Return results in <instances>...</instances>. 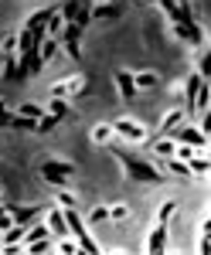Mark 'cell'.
<instances>
[{
    "mask_svg": "<svg viewBox=\"0 0 211 255\" xmlns=\"http://www.w3.org/2000/svg\"><path fill=\"white\" fill-rule=\"evenodd\" d=\"M116 157L123 160V167H126V174L133 177V180H140V184H160L164 180V174L157 170V167H150L147 160H140V157H133V153H126L123 146H109Z\"/></svg>",
    "mask_w": 211,
    "mask_h": 255,
    "instance_id": "1",
    "label": "cell"
},
{
    "mask_svg": "<svg viewBox=\"0 0 211 255\" xmlns=\"http://www.w3.org/2000/svg\"><path fill=\"white\" fill-rule=\"evenodd\" d=\"M72 174H75V163H65V160H44V163H41V177H44L51 187H65Z\"/></svg>",
    "mask_w": 211,
    "mask_h": 255,
    "instance_id": "2",
    "label": "cell"
},
{
    "mask_svg": "<svg viewBox=\"0 0 211 255\" xmlns=\"http://www.w3.org/2000/svg\"><path fill=\"white\" fill-rule=\"evenodd\" d=\"M171 139H174V143H184V146H194V150H201V146H208V143H211L198 126H188V123H181L177 129H171Z\"/></svg>",
    "mask_w": 211,
    "mask_h": 255,
    "instance_id": "3",
    "label": "cell"
},
{
    "mask_svg": "<svg viewBox=\"0 0 211 255\" xmlns=\"http://www.w3.org/2000/svg\"><path fill=\"white\" fill-rule=\"evenodd\" d=\"M116 89H119V96H123V102H133L136 99V79H133V72H126V68H119L116 72Z\"/></svg>",
    "mask_w": 211,
    "mask_h": 255,
    "instance_id": "4",
    "label": "cell"
},
{
    "mask_svg": "<svg viewBox=\"0 0 211 255\" xmlns=\"http://www.w3.org/2000/svg\"><path fill=\"white\" fill-rule=\"evenodd\" d=\"M174 31H177V38H181V41H188L191 48H198V44H201V38H205V34H201V27L194 24V17H191V20H181V24H174Z\"/></svg>",
    "mask_w": 211,
    "mask_h": 255,
    "instance_id": "5",
    "label": "cell"
},
{
    "mask_svg": "<svg viewBox=\"0 0 211 255\" xmlns=\"http://www.w3.org/2000/svg\"><path fill=\"white\" fill-rule=\"evenodd\" d=\"M17 58H20V72H27V75H38L41 65H44V58H41L38 48H27V51H20Z\"/></svg>",
    "mask_w": 211,
    "mask_h": 255,
    "instance_id": "6",
    "label": "cell"
},
{
    "mask_svg": "<svg viewBox=\"0 0 211 255\" xmlns=\"http://www.w3.org/2000/svg\"><path fill=\"white\" fill-rule=\"evenodd\" d=\"M113 133H119V136H126V139H143L147 133H143V126L140 123H133V119H116L113 123Z\"/></svg>",
    "mask_w": 211,
    "mask_h": 255,
    "instance_id": "7",
    "label": "cell"
},
{
    "mask_svg": "<svg viewBox=\"0 0 211 255\" xmlns=\"http://www.w3.org/2000/svg\"><path fill=\"white\" fill-rule=\"evenodd\" d=\"M20 55V51H17ZM17 55H3V79L7 82H24L27 79V72H20V58Z\"/></svg>",
    "mask_w": 211,
    "mask_h": 255,
    "instance_id": "8",
    "label": "cell"
},
{
    "mask_svg": "<svg viewBox=\"0 0 211 255\" xmlns=\"http://www.w3.org/2000/svg\"><path fill=\"white\" fill-rule=\"evenodd\" d=\"M164 249H167V225H157L154 232H150L147 252H150V255H164Z\"/></svg>",
    "mask_w": 211,
    "mask_h": 255,
    "instance_id": "9",
    "label": "cell"
},
{
    "mask_svg": "<svg viewBox=\"0 0 211 255\" xmlns=\"http://www.w3.org/2000/svg\"><path fill=\"white\" fill-rule=\"evenodd\" d=\"M48 228H51V235H55V238H65V235H68V221H65V211H61V204H58V208H51Z\"/></svg>",
    "mask_w": 211,
    "mask_h": 255,
    "instance_id": "10",
    "label": "cell"
},
{
    "mask_svg": "<svg viewBox=\"0 0 211 255\" xmlns=\"http://www.w3.org/2000/svg\"><path fill=\"white\" fill-rule=\"evenodd\" d=\"M7 208H10V215H14V225H24V228L31 225V218H34V215L44 211V208H38V204H27V208H14V204H7Z\"/></svg>",
    "mask_w": 211,
    "mask_h": 255,
    "instance_id": "11",
    "label": "cell"
},
{
    "mask_svg": "<svg viewBox=\"0 0 211 255\" xmlns=\"http://www.w3.org/2000/svg\"><path fill=\"white\" fill-rule=\"evenodd\" d=\"M201 75H198V72H194V75H188V85H184V99H188V109H184V113H188V116H191V109H194V99H198V89H201Z\"/></svg>",
    "mask_w": 211,
    "mask_h": 255,
    "instance_id": "12",
    "label": "cell"
},
{
    "mask_svg": "<svg viewBox=\"0 0 211 255\" xmlns=\"http://www.w3.org/2000/svg\"><path fill=\"white\" fill-rule=\"evenodd\" d=\"M181 123H184V109H171L167 119L160 123V136H171V129H177Z\"/></svg>",
    "mask_w": 211,
    "mask_h": 255,
    "instance_id": "13",
    "label": "cell"
},
{
    "mask_svg": "<svg viewBox=\"0 0 211 255\" xmlns=\"http://www.w3.org/2000/svg\"><path fill=\"white\" fill-rule=\"evenodd\" d=\"M78 92H82V79H65L61 82V85H55V89H51V96H78Z\"/></svg>",
    "mask_w": 211,
    "mask_h": 255,
    "instance_id": "14",
    "label": "cell"
},
{
    "mask_svg": "<svg viewBox=\"0 0 211 255\" xmlns=\"http://www.w3.org/2000/svg\"><path fill=\"white\" fill-rule=\"evenodd\" d=\"M82 31H85V27H82L78 20H65V31H61L65 44H78V41H82Z\"/></svg>",
    "mask_w": 211,
    "mask_h": 255,
    "instance_id": "15",
    "label": "cell"
},
{
    "mask_svg": "<svg viewBox=\"0 0 211 255\" xmlns=\"http://www.w3.org/2000/svg\"><path fill=\"white\" fill-rule=\"evenodd\" d=\"M164 167H167L171 174H177V177H191V167H188V160H181V157H164Z\"/></svg>",
    "mask_w": 211,
    "mask_h": 255,
    "instance_id": "16",
    "label": "cell"
},
{
    "mask_svg": "<svg viewBox=\"0 0 211 255\" xmlns=\"http://www.w3.org/2000/svg\"><path fill=\"white\" fill-rule=\"evenodd\" d=\"M38 238H55V235H51V228H48V221H44V225H34V228H27V232H24V245H31V242H38Z\"/></svg>",
    "mask_w": 211,
    "mask_h": 255,
    "instance_id": "17",
    "label": "cell"
},
{
    "mask_svg": "<svg viewBox=\"0 0 211 255\" xmlns=\"http://www.w3.org/2000/svg\"><path fill=\"white\" fill-rule=\"evenodd\" d=\"M58 14V7H48V10H38V14H31V17H27V24H24V27H44V24H48V20L55 17Z\"/></svg>",
    "mask_w": 211,
    "mask_h": 255,
    "instance_id": "18",
    "label": "cell"
},
{
    "mask_svg": "<svg viewBox=\"0 0 211 255\" xmlns=\"http://www.w3.org/2000/svg\"><path fill=\"white\" fill-rule=\"evenodd\" d=\"M211 106V85L208 82H201V89H198V99H194V109L191 113H201V109H208Z\"/></svg>",
    "mask_w": 211,
    "mask_h": 255,
    "instance_id": "19",
    "label": "cell"
},
{
    "mask_svg": "<svg viewBox=\"0 0 211 255\" xmlns=\"http://www.w3.org/2000/svg\"><path fill=\"white\" fill-rule=\"evenodd\" d=\"M154 150H157V157H174V150H177V143H174L171 136H160L154 143Z\"/></svg>",
    "mask_w": 211,
    "mask_h": 255,
    "instance_id": "20",
    "label": "cell"
},
{
    "mask_svg": "<svg viewBox=\"0 0 211 255\" xmlns=\"http://www.w3.org/2000/svg\"><path fill=\"white\" fill-rule=\"evenodd\" d=\"M92 17H109V20H116V17H119V7H116V3H99V7H92Z\"/></svg>",
    "mask_w": 211,
    "mask_h": 255,
    "instance_id": "21",
    "label": "cell"
},
{
    "mask_svg": "<svg viewBox=\"0 0 211 255\" xmlns=\"http://www.w3.org/2000/svg\"><path fill=\"white\" fill-rule=\"evenodd\" d=\"M17 44H20V51H27V48H38L41 41L34 38V31H31V27H24V31L17 34Z\"/></svg>",
    "mask_w": 211,
    "mask_h": 255,
    "instance_id": "22",
    "label": "cell"
},
{
    "mask_svg": "<svg viewBox=\"0 0 211 255\" xmlns=\"http://www.w3.org/2000/svg\"><path fill=\"white\" fill-rule=\"evenodd\" d=\"M38 51H41V58H44V61H48V58H55V55H58V41H55V34L41 41V44H38Z\"/></svg>",
    "mask_w": 211,
    "mask_h": 255,
    "instance_id": "23",
    "label": "cell"
},
{
    "mask_svg": "<svg viewBox=\"0 0 211 255\" xmlns=\"http://www.w3.org/2000/svg\"><path fill=\"white\" fill-rule=\"evenodd\" d=\"M31 255H44V252H51L55 245H51V238H38V242H31V245H24Z\"/></svg>",
    "mask_w": 211,
    "mask_h": 255,
    "instance_id": "24",
    "label": "cell"
},
{
    "mask_svg": "<svg viewBox=\"0 0 211 255\" xmlns=\"http://www.w3.org/2000/svg\"><path fill=\"white\" fill-rule=\"evenodd\" d=\"M188 167H191V174H211V160H205V157H191Z\"/></svg>",
    "mask_w": 211,
    "mask_h": 255,
    "instance_id": "25",
    "label": "cell"
},
{
    "mask_svg": "<svg viewBox=\"0 0 211 255\" xmlns=\"http://www.w3.org/2000/svg\"><path fill=\"white\" fill-rule=\"evenodd\" d=\"M48 113H51V116H58V119H65V116H68V106H65V99L55 96V99H51V106H48Z\"/></svg>",
    "mask_w": 211,
    "mask_h": 255,
    "instance_id": "26",
    "label": "cell"
},
{
    "mask_svg": "<svg viewBox=\"0 0 211 255\" xmlns=\"http://www.w3.org/2000/svg\"><path fill=\"white\" fill-rule=\"evenodd\" d=\"M133 79H136V89H154V85H157L154 72H140V75H133Z\"/></svg>",
    "mask_w": 211,
    "mask_h": 255,
    "instance_id": "27",
    "label": "cell"
},
{
    "mask_svg": "<svg viewBox=\"0 0 211 255\" xmlns=\"http://www.w3.org/2000/svg\"><path fill=\"white\" fill-rule=\"evenodd\" d=\"M92 139H96V143H109V139H113V126H109V123H106V126H96V129H92Z\"/></svg>",
    "mask_w": 211,
    "mask_h": 255,
    "instance_id": "28",
    "label": "cell"
},
{
    "mask_svg": "<svg viewBox=\"0 0 211 255\" xmlns=\"http://www.w3.org/2000/svg\"><path fill=\"white\" fill-rule=\"evenodd\" d=\"M58 126V116H51V113H44V116L38 119V133H51Z\"/></svg>",
    "mask_w": 211,
    "mask_h": 255,
    "instance_id": "29",
    "label": "cell"
},
{
    "mask_svg": "<svg viewBox=\"0 0 211 255\" xmlns=\"http://www.w3.org/2000/svg\"><path fill=\"white\" fill-rule=\"evenodd\" d=\"M198 75H201L205 82H211V51H205V55H201V65H198Z\"/></svg>",
    "mask_w": 211,
    "mask_h": 255,
    "instance_id": "30",
    "label": "cell"
},
{
    "mask_svg": "<svg viewBox=\"0 0 211 255\" xmlns=\"http://www.w3.org/2000/svg\"><path fill=\"white\" fill-rule=\"evenodd\" d=\"M78 7H82V0H65V7H61V17H65V20H75Z\"/></svg>",
    "mask_w": 211,
    "mask_h": 255,
    "instance_id": "31",
    "label": "cell"
},
{
    "mask_svg": "<svg viewBox=\"0 0 211 255\" xmlns=\"http://www.w3.org/2000/svg\"><path fill=\"white\" fill-rule=\"evenodd\" d=\"M20 116H27V119H41V116H44V109H41V106H34V102H24V106H20Z\"/></svg>",
    "mask_w": 211,
    "mask_h": 255,
    "instance_id": "32",
    "label": "cell"
},
{
    "mask_svg": "<svg viewBox=\"0 0 211 255\" xmlns=\"http://www.w3.org/2000/svg\"><path fill=\"white\" fill-rule=\"evenodd\" d=\"M14 225V215H10V208L7 204H0V232H7Z\"/></svg>",
    "mask_w": 211,
    "mask_h": 255,
    "instance_id": "33",
    "label": "cell"
},
{
    "mask_svg": "<svg viewBox=\"0 0 211 255\" xmlns=\"http://www.w3.org/2000/svg\"><path fill=\"white\" fill-rule=\"evenodd\" d=\"M17 51H20L17 34H7V38H3V55H17Z\"/></svg>",
    "mask_w": 211,
    "mask_h": 255,
    "instance_id": "34",
    "label": "cell"
},
{
    "mask_svg": "<svg viewBox=\"0 0 211 255\" xmlns=\"http://www.w3.org/2000/svg\"><path fill=\"white\" fill-rule=\"evenodd\" d=\"M198 129L211 139V106H208V109H201V126H198Z\"/></svg>",
    "mask_w": 211,
    "mask_h": 255,
    "instance_id": "35",
    "label": "cell"
},
{
    "mask_svg": "<svg viewBox=\"0 0 211 255\" xmlns=\"http://www.w3.org/2000/svg\"><path fill=\"white\" fill-rule=\"evenodd\" d=\"M58 204H61V208H75L78 201L72 194H68V191H65V187H58Z\"/></svg>",
    "mask_w": 211,
    "mask_h": 255,
    "instance_id": "36",
    "label": "cell"
},
{
    "mask_svg": "<svg viewBox=\"0 0 211 255\" xmlns=\"http://www.w3.org/2000/svg\"><path fill=\"white\" fill-rule=\"evenodd\" d=\"M174 211H177V204H174V201H167V204L160 208V215H157V218H160V225H167V218H171Z\"/></svg>",
    "mask_w": 211,
    "mask_h": 255,
    "instance_id": "37",
    "label": "cell"
},
{
    "mask_svg": "<svg viewBox=\"0 0 211 255\" xmlns=\"http://www.w3.org/2000/svg\"><path fill=\"white\" fill-rule=\"evenodd\" d=\"M10 113H7V106H3V102H0V126H10Z\"/></svg>",
    "mask_w": 211,
    "mask_h": 255,
    "instance_id": "38",
    "label": "cell"
},
{
    "mask_svg": "<svg viewBox=\"0 0 211 255\" xmlns=\"http://www.w3.org/2000/svg\"><path fill=\"white\" fill-rule=\"evenodd\" d=\"M109 218H126V204H116V208H109Z\"/></svg>",
    "mask_w": 211,
    "mask_h": 255,
    "instance_id": "39",
    "label": "cell"
},
{
    "mask_svg": "<svg viewBox=\"0 0 211 255\" xmlns=\"http://www.w3.org/2000/svg\"><path fill=\"white\" fill-rule=\"evenodd\" d=\"M106 218H109V211H106V208H96V211H92V218H89V221H106Z\"/></svg>",
    "mask_w": 211,
    "mask_h": 255,
    "instance_id": "40",
    "label": "cell"
},
{
    "mask_svg": "<svg viewBox=\"0 0 211 255\" xmlns=\"http://www.w3.org/2000/svg\"><path fill=\"white\" fill-rule=\"evenodd\" d=\"M198 252H201V255H211V238L208 235L201 238V249H198Z\"/></svg>",
    "mask_w": 211,
    "mask_h": 255,
    "instance_id": "41",
    "label": "cell"
},
{
    "mask_svg": "<svg viewBox=\"0 0 211 255\" xmlns=\"http://www.w3.org/2000/svg\"><path fill=\"white\" fill-rule=\"evenodd\" d=\"M205 235H208V238H211V221H205Z\"/></svg>",
    "mask_w": 211,
    "mask_h": 255,
    "instance_id": "42",
    "label": "cell"
},
{
    "mask_svg": "<svg viewBox=\"0 0 211 255\" xmlns=\"http://www.w3.org/2000/svg\"><path fill=\"white\" fill-rule=\"evenodd\" d=\"M208 177H211V174H208Z\"/></svg>",
    "mask_w": 211,
    "mask_h": 255,
    "instance_id": "43",
    "label": "cell"
}]
</instances>
